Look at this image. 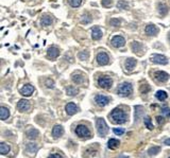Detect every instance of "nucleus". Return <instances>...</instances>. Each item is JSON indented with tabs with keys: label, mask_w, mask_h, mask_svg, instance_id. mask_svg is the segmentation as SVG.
Returning a JSON list of instances; mask_svg holds the SVG:
<instances>
[{
	"label": "nucleus",
	"mask_w": 170,
	"mask_h": 158,
	"mask_svg": "<svg viewBox=\"0 0 170 158\" xmlns=\"http://www.w3.org/2000/svg\"><path fill=\"white\" fill-rule=\"evenodd\" d=\"M109 118L112 119V122L115 124H122L127 121V116L121 108H115L109 113Z\"/></svg>",
	"instance_id": "obj_1"
},
{
	"label": "nucleus",
	"mask_w": 170,
	"mask_h": 158,
	"mask_svg": "<svg viewBox=\"0 0 170 158\" xmlns=\"http://www.w3.org/2000/svg\"><path fill=\"white\" fill-rule=\"evenodd\" d=\"M96 125H97L98 134L101 136V137H104L107 134V132H109V127H107L105 120L103 118H98L96 120Z\"/></svg>",
	"instance_id": "obj_2"
},
{
	"label": "nucleus",
	"mask_w": 170,
	"mask_h": 158,
	"mask_svg": "<svg viewBox=\"0 0 170 158\" xmlns=\"http://www.w3.org/2000/svg\"><path fill=\"white\" fill-rule=\"evenodd\" d=\"M132 91H133V87H132L131 84L127 83V82L120 84V85L118 86V88H117L118 95H122V97H128V95H130L132 93Z\"/></svg>",
	"instance_id": "obj_3"
},
{
	"label": "nucleus",
	"mask_w": 170,
	"mask_h": 158,
	"mask_svg": "<svg viewBox=\"0 0 170 158\" xmlns=\"http://www.w3.org/2000/svg\"><path fill=\"white\" fill-rule=\"evenodd\" d=\"M76 134L79 136L80 138H82V139H89V138L91 137V132H89V130L87 128V126L83 125V124H80V125L77 126V128H76Z\"/></svg>",
	"instance_id": "obj_4"
},
{
	"label": "nucleus",
	"mask_w": 170,
	"mask_h": 158,
	"mask_svg": "<svg viewBox=\"0 0 170 158\" xmlns=\"http://www.w3.org/2000/svg\"><path fill=\"white\" fill-rule=\"evenodd\" d=\"M111 43H112V45L114 47H116V48H120V47H124L126 45V39L122 36H120V35H116V36H114L113 38H112Z\"/></svg>",
	"instance_id": "obj_5"
},
{
	"label": "nucleus",
	"mask_w": 170,
	"mask_h": 158,
	"mask_svg": "<svg viewBox=\"0 0 170 158\" xmlns=\"http://www.w3.org/2000/svg\"><path fill=\"white\" fill-rule=\"evenodd\" d=\"M154 77L157 80L158 82H162V83H165L169 80L170 75L165 71H156L154 72Z\"/></svg>",
	"instance_id": "obj_6"
},
{
	"label": "nucleus",
	"mask_w": 170,
	"mask_h": 158,
	"mask_svg": "<svg viewBox=\"0 0 170 158\" xmlns=\"http://www.w3.org/2000/svg\"><path fill=\"white\" fill-rule=\"evenodd\" d=\"M112 84H113L112 79H109V77H99V80H98V85L102 88H109L112 86Z\"/></svg>",
	"instance_id": "obj_7"
},
{
	"label": "nucleus",
	"mask_w": 170,
	"mask_h": 158,
	"mask_svg": "<svg viewBox=\"0 0 170 158\" xmlns=\"http://www.w3.org/2000/svg\"><path fill=\"white\" fill-rule=\"evenodd\" d=\"M97 62H98V64H99V65H101V66L107 65V64H109V55H107L105 52L98 53V55H97Z\"/></svg>",
	"instance_id": "obj_8"
},
{
	"label": "nucleus",
	"mask_w": 170,
	"mask_h": 158,
	"mask_svg": "<svg viewBox=\"0 0 170 158\" xmlns=\"http://www.w3.org/2000/svg\"><path fill=\"white\" fill-rule=\"evenodd\" d=\"M152 61L156 64H162V65H166L168 63V59H167L166 56L164 55H161V54H153L152 55Z\"/></svg>",
	"instance_id": "obj_9"
},
{
	"label": "nucleus",
	"mask_w": 170,
	"mask_h": 158,
	"mask_svg": "<svg viewBox=\"0 0 170 158\" xmlns=\"http://www.w3.org/2000/svg\"><path fill=\"white\" fill-rule=\"evenodd\" d=\"M95 101L99 106H105V105L109 104V99L107 97H105V95H96V98H95Z\"/></svg>",
	"instance_id": "obj_10"
},
{
	"label": "nucleus",
	"mask_w": 170,
	"mask_h": 158,
	"mask_svg": "<svg viewBox=\"0 0 170 158\" xmlns=\"http://www.w3.org/2000/svg\"><path fill=\"white\" fill-rule=\"evenodd\" d=\"M17 108H18L19 112H26V110H28L29 108H30V103H29V101H27V100L22 99L18 102V104H17Z\"/></svg>",
	"instance_id": "obj_11"
},
{
	"label": "nucleus",
	"mask_w": 170,
	"mask_h": 158,
	"mask_svg": "<svg viewBox=\"0 0 170 158\" xmlns=\"http://www.w3.org/2000/svg\"><path fill=\"white\" fill-rule=\"evenodd\" d=\"M33 91H34V87H33L32 85H24V87L20 89V93L22 95H26V97H29V95H31L33 93Z\"/></svg>",
	"instance_id": "obj_12"
},
{
	"label": "nucleus",
	"mask_w": 170,
	"mask_h": 158,
	"mask_svg": "<svg viewBox=\"0 0 170 158\" xmlns=\"http://www.w3.org/2000/svg\"><path fill=\"white\" fill-rule=\"evenodd\" d=\"M65 110H66V113H68L69 116L75 115V113L78 112V107L75 103H68L66 105V107H65Z\"/></svg>",
	"instance_id": "obj_13"
},
{
	"label": "nucleus",
	"mask_w": 170,
	"mask_h": 158,
	"mask_svg": "<svg viewBox=\"0 0 170 158\" xmlns=\"http://www.w3.org/2000/svg\"><path fill=\"white\" fill-rule=\"evenodd\" d=\"M132 50H133V52L137 53V54H142V50H144V46L142 45L140 43H138V41H134L133 44H132Z\"/></svg>",
	"instance_id": "obj_14"
},
{
	"label": "nucleus",
	"mask_w": 170,
	"mask_h": 158,
	"mask_svg": "<svg viewBox=\"0 0 170 158\" xmlns=\"http://www.w3.org/2000/svg\"><path fill=\"white\" fill-rule=\"evenodd\" d=\"M47 54H48V56L50 57V59H57L60 55V50L57 48H55V47H50V48L48 49Z\"/></svg>",
	"instance_id": "obj_15"
},
{
	"label": "nucleus",
	"mask_w": 170,
	"mask_h": 158,
	"mask_svg": "<svg viewBox=\"0 0 170 158\" xmlns=\"http://www.w3.org/2000/svg\"><path fill=\"white\" fill-rule=\"evenodd\" d=\"M64 134V128H63V126H61V125H55L54 127L52 128V135H53V137H55V138H59V137H61L62 135Z\"/></svg>",
	"instance_id": "obj_16"
},
{
	"label": "nucleus",
	"mask_w": 170,
	"mask_h": 158,
	"mask_svg": "<svg viewBox=\"0 0 170 158\" xmlns=\"http://www.w3.org/2000/svg\"><path fill=\"white\" fill-rule=\"evenodd\" d=\"M102 31L100 30V28H98V27H95V28L91 30V36H93L94 39H96V41H98V39H100L102 37Z\"/></svg>",
	"instance_id": "obj_17"
},
{
	"label": "nucleus",
	"mask_w": 170,
	"mask_h": 158,
	"mask_svg": "<svg viewBox=\"0 0 170 158\" xmlns=\"http://www.w3.org/2000/svg\"><path fill=\"white\" fill-rule=\"evenodd\" d=\"M146 33L148 35H156L158 33V29L154 24H149L146 28Z\"/></svg>",
	"instance_id": "obj_18"
},
{
	"label": "nucleus",
	"mask_w": 170,
	"mask_h": 158,
	"mask_svg": "<svg viewBox=\"0 0 170 158\" xmlns=\"http://www.w3.org/2000/svg\"><path fill=\"white\" fill-rule=\"evenodd\" d=\"M119 144H120L119 140L114 139V138L109 139V142H107V146H109V149H111V150H115V149H117L118 146H119Z\"/></svg>",
	"instance_id": "obj_19"
},
{
	"label": "nucleus",
	"mask_w": 170,
	"mask_h": 158,
	"mask_svg": "<svg viewBox=\"0 0 170 158\" xmlns=\"http://www.w3.org/2000/svg\"><path fill=\"white\" fill-rule=\"evenodd\" d=\"M9 116H10V110H9V108L4 107V106H1V107H0V118H1V120H6L9 118Z\"/></svg>",
	"instance_id": "obj_20"
},
{
	"label": "nucleus",
	"mask_w": 170,
	"mask_h": 158,
	"mask_svg": "<svg viewBox=\"0 0 170 158\" xmlns=\"http://www.w3.org/2000/svg\"><path fill=\"white\" fill-rule=\"evenodd\" d=\"M11 148L9 144H6V142H1L0 143V153H1L2 155H6L9 152H10Z\"/></svg>",
	"instance_id": "obj_21"
},
{
	"label": "nucleus",
	"mask_w": 170,
	"mask_h": 158,
	"mask_svg": "<svg viewBox=\"0 0 170 158\" xmlns=\"http://www.w3.org/2000/svg\"><path fill=\"white\" fill-rule=\"evenodd\" d=\"M136 65V59H132V57H130V59H127L126 62V68L128 69V70H132L134 67H135Z\"/></svg>",
	"instance_id": "obj_22"
},
{
	"label": "nucleus",
	"mask_w": 170,
	"mask_h": 158,
	"mask_svg": "<svg viewBox=\"0 0 170 158\" xmlns=\"http://www.w3.org/2000/svg\"><path fill=\"white\" fill-rule=\"evenodd\" d=\"M84 77L82 74H76V73H73L72 74V81L75 82V83L77 84H83L84 82Z\"/></svg>",
	"instance_id": "obj_23"
},
{
	"label": "nucleus",
	"mask_w": 170,
	"mask_h": 158,
	"mask_svg": "<svg viewBox=\"0 0 170 158\" xmlns=\"http://www.w3.org/2000/svg\"><path fill=\"white\" fill-rule=\"evenodd\" d=\"M155 95L160 101H164V100H166L167 97H168V95H167V92L164 90H158L157 92L155 93Z\"/></svg>",
	"instance_id": "obj_24"
},
{
	"label": "nucleus",
	"mask_w": 170,
	"mask_h": 158,
	"mask_svg": "<svg viewBox=\"0 0 170 158\" xmlns=\"http://www.w3.org/2000/svg\"><path fill=\"white\" fill-rule=\"evenodd\" d=\"M27 136H28V138H30V139H35V138L39 136V132H37L36 130H34V128H31V130H29L28 132H27Z\"/></svg>",
	"instance_id": "obj_25"
},
{
	"label": "nucleus",
	"mask_w": 170,
	"mask_h": 158,
	"mask_svg": "<svg viewBox=\"0 0 170 158\" xmlns=\"http://www.w3.org/2000/svg\"><path fill=\"white\" fill-rule=\"evenodd\" d=\"M158 11L162 15H166L168 13V6L165 3H158Z\"/></svg>",
	"instance_id": "obj_26"
},
{
	"label": "nucleus",
	"mask_w": 170,
	"mask_h": 158,
	"mask_svg": "<svg viewBox=\"0 0 170 158\" xmlns=\"http://www.w3.org/2000/svg\"><path fill=\"white\" fill-rule=\"evenodd\" d=\"M51 23H52V17L44 16L42 18V26H50Z\"/></svg>",
	"instance_id": "obj_27"
},
{
	"label": "nucleus",
	"mask_w": 170,
	"mask_h": 158,
	"mask_svg": "<svg viewBox=\"0 0 170 158\" xmlns=\"http://www.w3.org/2000/svg\"><path fill=\"white\" fill-rule=\"evenodd\" d=\"M67 95H78V92H79V90L77 89V88H75L73 86H69V87H67Z\"/></svg>",
	"instance_id": "obj_28"
},
{
	"label": "nucleus",
	"mask_w": 170,
	"mask_h": 158,
	"mask_svg": "<svg viewBox=\"0 0 170 158\" xmlns=\"http://www.w3.org/2000/svg\"><path fill=\"white\" fill-rule=\"evenodd\" d=\"M160 151H161L160 146H153V148H150L149 149L148 153H149L150 156H154V155H156L157 153H160Z\"/></svg>",
	"instance_id": "obj_29"
},
{
	"label": "nucleus",
	"mask_w": 170,
	"mask_h": 158,
	"mask_svg": "<svg viewBox=\"0 0 170 158\" xmlns=\"http://www.w3.org/2000/svg\"><path fill=\"white\" fill-rule=\"evenodd\" d=\"M145 125L147 126V127H148V130H150V131H152L154 128V126H153V124L151 123V118L149 117V116H147L146 118H145Z\"/></svg>",
	"instance_id": "obj_30"
},
{
	"label": "nucleus",
	"mask_w": 170,
	"mask_h": 158,
	"mask_svg": "<svg viewBox=\"0 0 170 158\" xmlns=\"http://www.w3.org/2000/svg\"><path fill=\"white\" fill-rule=\"evenodd\" d=\"M68 2L71 6H73V8H78V6L81 5L82 0H68Z\"/></svg>",
	"instance_id": "obj_31"
},
{
	"label": "nucleus",
	"mask_w": 170,
	"mask_h": 158,
	"mask_svg": "<svg viewBox=\"0 0 170 158\" xmlns=\"http://www.w3.org/2000/svg\"><path fill=\"white\" fill-rule=\"evenodd\" d=\"M109 23H111V26H113V27H117L121 23V20L118 18H112L111 21H109Z\"/></svg>",
	"instance_id": "obj_32"
},
{
	"label": "nucleus",
	"mask_w": 170,
	"mask_h": 158,
	"mask_svg": "<svg viewBox=\"0 0 170 158\" xmlns=\"http://www.w3.org/2000/svg\"><path fill=\"white\" fill-rule=\"evenodd\" d=\"M79 57H80V59H82V61L87 59H88V52H87V51H82V52H80Z\"/></svg>",
	"instance_id": "obj_33"
},
{
	"label": "nucleus",
	"mask_w": 170,
	"mask_h": 158,
	"mask_svg": "<svg viewBox=\"0 0 170 158\" xmlns=\"http://www.w3.org/2000/svg\"><path fill=\"white\" fill-rule=\"evenodd\" d=\"M91 16H89V15H84V16H83V18H82V20H81V23H85V24H86V23H91Z\"/></svg>",
	"instance_id": "obj_34"
},
{
	"label": "nucleus",
	"mask_w": 170,
	"mask_h": 158,
	"mask_svg": "<svg viewBox=\"0 0 170 158\" xmlns=\"http://www.w3.org/2000/svg\"><path fill=\"white\" fill-rule=\"evenodd\" d=\"M149 90H150V87H149V85H147V84H144V85H142V87H140L142 93H147Z\"/></svg>",
	"instance_id": "obj_35"
},
{
	"label": "nucleus",
	"mask_w": 170,
	"mask_h": 158,
	"mask_svg": "<svg viewBox=\"0 0 170 158\" xmlns=\"http://www.w3.org/2000/svg\"><path fill=\"white\" fill-rule=\"evenodd\" d=\"M117 6H118V8H119V9H124V10H126V9L129 8V5H128V3H126V2H124V1L118 2Z\"/></svg>",
	"instance_id": "obj_36"
},
{
	"label": "nucleus",
	"mask_w": 170,
	"mask_h": 158,
	"mask_svg": "<svg viewBox=\"0 0 170 158\" xmlns=\"http://www.w3.org/2000/svg\"><path fill=\"white\" fill-rule=\"evenodd\" d=\"M113 132H114V134L120 136V135H122L124 133V128H114Z\"/></svg>",
	"instance_id": "obj_37"
},
{
	"label": "nucleus",
	"mask_w": 170,
	"mask_h": 158,
	"mask_svg": "<svg viewBox=\"0 0 170 158\" xmlns=\"http://www.w3.org/2000/svg\"><path fill=\"white\" fill-rule=\"evenodd\" d=\"M102 5L105 6V8H109V6L112 5V0H102Z\"/></svg>",
	"instance_id": "obj_38"
},
{
	"label": "nucleus",
	"mask_w": 170,
	"mask_h": 158,
	"mask_svg": "<svg viewBox=\"0 0 170 158\" xmlns=\"http://www.w3.org/2000/svg\"><path fill=\"white\" fill-rule=\"evenodd\" d=\"M156 121H157L158 125H162V124L164 123V118L161 117V116H157V117H156Z\"/></svg>",
	"instance_id": "obj_39"
},
{
	"label": "nucleus",
	"mask_w": 170,
	"mask_h": 158,
	"mask_svg": "<svg viewBox=\"0 0 170 158\" xmlns=\"http://www.w3.org/2000/svg\"><path fill=\"white\" fill-rule=\"evenodd\" d=\"M53 81L52 80H47L46 81V85H47V87H49V88H52L53 87Z\"/></svg>",
	"instance_id": "obj_40"
},
{
	"label": "nucleus",
	"mask_w": 170,
	"mask_h": 158,
	"mask_svg": "<svg viewBox=\"0 0 170 158\" xmlns=\"http://www.w3.org/2000/svg\"><path fill=\"white\" fill-rule=\"evenodd\" d=\"M47 158H63V157H62L60 154H51V155H49Z\"/></svg>",
	"instance_id": "obj_41"
},
{
	"label": "nucleus",
	"mask_w": 170,
	"mask_h": 158,
	"mask_svg": "<svg viewBox=\"0 0 170 158\" xmlns=\"http://www.w3.org/2000/svg\"><path fill=\"white\" fill-rule=\"evenodd\" d=\"M164 143L166 144V145H170V138H169V139H166V140H165Z\"/></svg>",
	"instance_id": "obj_42"
},
{
	"label": "nucleus",
	"mask_w": 170,
	"mask_h": 158,
	"mask_svg": "<svg viewBox=\"0 0 170 158\" xmlns=\"http://www.w3.org/2000/svg\"><path fill=\"white\" fill-rule=\"evenodd\" d=\"M119 158H128L127 156H124V155H121V156H119Z\"/></svg>",
	"instance_id": "obj_43"
},
{
	"label": "nucleus",
	"mask_w": 170,
	"mask_h": 158,
	"mask_svg": "<svg viewBox=\"0 0 170 158\" xmlns=\"http://www.w3.org/2000/svg\"><path fill=\"white\" fill-rule=\"evenodd\" d=\"M168 116H169V117H170V110H169V113H168Z\"/></svg>",
	"instance_id": "obj_44"
},
{
	"label": "nucleus",
	"mask_w": 170,
	"mask_h": 158,
	"mask_svg": "<svg viewBox=\"0 0 170 158\" xmlns=\"http://www.w3.org/2000/svg\"><path fill=\"white\" fill-rule=\"evenodd\" d=\"M168 158H170V156H169V157H168Z\"/></svg>",
	"instance_id": "obj_45"
}]
</instances>
